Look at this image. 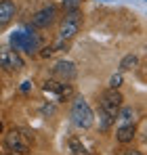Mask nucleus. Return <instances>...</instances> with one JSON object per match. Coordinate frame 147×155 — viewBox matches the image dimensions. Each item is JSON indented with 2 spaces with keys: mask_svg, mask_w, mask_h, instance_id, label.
Wrapping results in <instances>:
<instances>
[{
  "mask_svg": "<svg viewBox=\"0 0 147 155\" xmlns=\"http://www.w3.org/2000/svg\"><path fill=\"white\" fill-rule=\"evenodd\" d=\"M11 48L17 52L34 54L36 51H40V38L29 27H21V29H17V31L11 34Z\"/></svg>",
  "mask_w": 147,
  "mask_h": 155,
  "instance_id": "f257e3e1",
  "label": "nucleus"
},
{
  "mask_svg": "<svg viewBox=\"0 0 147 155\" xmlns=\"http://www.w3.org/2000/svg\"><path fill=\"white\" fill-rule=\"evenodd\" d=\"M70 117H72L74 126L80 128V130H88V128L95 126V113H93L91 105L86 103L84 97H76V99H74Z\"/></svg>",
  "mask_w": 147,
  "mask_h": 155,
  "instance_id": "f03ea898",
  "label": "nucleus"
},
{
  "mask_svg": "<svg viewBox=\"0 0 147 155\" xmlns=\"http://www.w3.org/2000/svg\"><path fill=\"white\" fill-rule=\"evenodd\" d=\"M80 27H82V13H80V8L78 11H67L63 21H61V25H59V40L70 42L80 31Z\"/></svg>",
  "mask_w": 147,
  "mask_h": 155,
  "instance_id": "7ed1b4c3",
  "label": "nucleus"
},
{
  "mask_svg": "<svg viewBox=\"0 0 147 155\" xmlns=\"http://www.w3.org/2000/svg\"><path fill=\"white\" fill-rule=\"evenodd\" d=\"M124 103V97L120 94V90L118 88H107L105 92H103V97H101V107L99 109H103L105 113H109V115H118V111H120V107Z\"/></svg>",
  "mask_w": 147,
  "mask_h": 155,
  "instance_id": "20e7f679",
  "label": "nucleus"
},
{
  "mask_svg": "<svg viewBox=\"0 0 147 155\" xmlns=\"http://www.w3.org/2000/svg\"><path fill=\"white\" fill-rule=\"evenodd\" d=\"M0 67L4 71H21L23 69V59L11 46H0Z\"/></svg>",
  "mask_w": 147,
  "mask_h": 155,
  "instance_id": "39448f33",
  "label": "nucleus"
},
{
  "mask_svg": "<svg viewBox=\"0 0 147 155\" xmlns=\"http://www.w3.org/2000/svg\"><path fill=\"white\" fill-rule=\"evenodd\" d=\"M4 147L13 153H21V155L29 151V143L25 140V134H21V130H15V128L4 134Z\"/></svg>",
  "mask_w": 147,
  "mask_h": 155,
  "instance_id": "423d86ee",
  "label": "nucleus"
},
{
  "mask_svg": "<svg viewBox=\"0 0 147 155\" xmlns=\"http://www.w3.org/2000/svg\"><path fill=\"white\" fill-rule=\"evenodd\" d=\"M42 90H44V94H49L50 99H55V101L70 99V97L74 94L72 86H70L67 82H55V80H49V82H44Z\"/></svg>",
  "mask_w": 147,
  "mask_h": 155,
  "instance_id": "0eeeda50",
  "label": "nucleus"
},
{
  "mask_svg": "<svg viewBox=\"0 0 147 155\" xmlns=\"http://www.w3.org/2000/svg\"><path fill=\"white\" fill-rule=\"evenodd\" d=\"M55 19H57V8L49 4V6H44V8H40L38 13H34V17H32V23L34 27H38V29H46L55 23Z\"/></svg>",
  "mask_w": 147,
  "mask_h": 155,
  "instance_id": "6e6552de",
  "label": "nucleus"
},
{
  "mask_svg": "<svg viewBox=\"0 0 147 155\" xmlns=\"http://www.w3.org/2000/svg\"><path fill=\"white\" fill-rule=\"evenodd\" d=\"M53 76L57 78L59 82H72L74 78L78 76L76 63H72V61H65V59L57 61V63H55V67H53Z\"/></svg>",
  "mask_w": 147,
  "mask_h": 155,
  "instance_id": "1a4fd4ad",
  "label": "nucleus"
},
{
  "mask_svg": "<svg viewBox=\"0 0 147 155\" xmlns=\"http://www.w3.org/2000/svg\"><path fill=\"white\" fill-rule=\"evenodd\" d=\"M17 15V4L13 0H2L0 2V27H6Z\"/></svg>",
  "mask_w": 147,
  "mask_h": 155,
  "instance_id": "9d476101",
  "label": "nucleus"
},
{
  "mask_svg": "<svg viewBox=\"0 0 147 155\" xmlns=\"http://www.w3.org/2000/svg\"><path fill=\"white\" fill-rule=\"evenodd\" d=\"M135 134H137V126H135V124H128V126H118V130H116V138H118V143H122V145L132 143Z\"/></svg>",
  "mask_w": 147,
  "mask_h": 155,
  "instance_id": "9b49d317",
  "label": "nucleus"
},
{
  "mask_svg": "<svg viewBox=\"0 0 147 155\" xmlns=\"http://www.w3.org/2000/svg\"><path fill=\"white\" fill-rule=\"evenodd\" d=\"M116 117H118V126H128V124H135L137 113H135L132 107H120V111H118Z\"/></svg>",
  "mask_w": 147,
  "mask_h": 155,
  "instance_id": "f8f14e48",
  "label": "nucleus"
},
{
  "mask_svg": "<svg viewBox=\"0 0 147 155\" xmlns=\"http://www.w3.org/2000/svg\"><path fill=\"white\" fill-rule=\"evenodd\" d=\"M114 122H116L114 115H109V113H105L103 109H99V130H101V132H109L111 126H114Z\"/></svg>",
  "mask_w": 147,
  "mask_h": 155,
  "instance_id": "ddd939ff",
  "label": "nucleus"
},
{
  "mask_svg": "<svg viewBox=\"0 0 147 155\" xmlns=\"http://www.w3.org/2000/svg\"><path fill=\"white\" fill-rule=\"evenodd\" d=\"M70 151H72V155H91V151L86 149V145L78 136L70 138Z\"/></svg>",
  "mask_w": 147,
  "mask_h": 155,
  "instance_id": "4468645a",
  "label": "nucleus"
},
{
  "mask_svg": "<svg viewBox=\"0 0 147 155\" xmlns=\"http://www.w3.org/2000/svg\"><path fill=\"white\" fill-rule=\"evenodd\" d=\"M137 63H139V57L137 54H126L122 57V61H120V71H130V69H135L137 67Z\"/></svg>",
  "mask_w": 147,
  "mask_h": 155,
  "instance_id": "2eb2a0df",
  "label": "nucleus"
},
{
  "mask_svg": "<svg viewBox=\"0 0 147 155\" xmlns=\"http://www.w3.org/2000/svg\"><path fill=\"white\" fill-rule=\"evenodd\" d=\"M82 2H84V0H61L65 13H67V11H78V8L82 6Z\"/></svg>",
  "mask_w": 147,
  "mask_h": 155,
  "instance_id": "dca6fc26",
  "label": "nucleus"
},
{
  "mask_svg": "<svg viewBox=\"0 0 147 155\" xmlns=\"http://www.w3.org/2000/svg\"><path fill=\"white\" fill-rule=\"evenodd\" d=\"M120 86H122V71L109 78V88H120Z\"/></svg>",
  "mask_w": 147,
  "mask_h": 155,
  "instance_id": "f3484780",
  "label": "nucleus"
},
{
  "mask_svg": "<svg viewBox=\"0 0 147 155\" xmlns=\"http://www.w3.org/2000/svg\"><path fill=\"white\" fill-rule=\"evenodd\" d=\"M118 155H143L141 151H137V149H120V153Z\"/></svg>",
  "mask_w": 147,
  "mask_h": 155,
  "instance_id": "a211bd4d",
  "label": "nucleus"
},
{
  "mask_svg": "<svg viewBox=\"0 0 147 155\" xmlns=\"http://www.w3.org/2000/svg\"><path fill=\"white\" fill-rule=\"evenodd\" d=\"M40 54H42V57H50V54H53V48H42V52H40Z\"/></svg>",
  "mask_w": 147,
  "mask_h": 155,
  "instance_id": "6ab92c4d",
  "label": "nucleus"
},
{
  "mask_svg": "<svg viewBox=\"0 0 147 155\" xmlns=\"http://www.w3.org/2000/svg\"><path fill=\"white\" fill-rule=\"evenodd\" d=\"M21 90H23V92H25V90H29V82H23V86H21Z\"/></svg>",
  "mask_w": 147,
  "mask_h": 155,
  "instance_id": "aec40b11",
  "label": "nucleus"
},
{
  "mask_svg": "<svg viewBox=\"0 0 147 155\" xmlns=\"http://www.w3.org/2000/svg\"><path fill=\"white\" fill-rule=\"evenodd\" d=\"M2 128H4V126H2V120H0V132H2Z\"/></svg>",
  "mask_w": 147,
  "mask_h": 155,
  "instance_id": "412c9836",
  "label": "nucleus"
},
{
  "mask_svg": "<svg viewBox=\"0 0 147 155\" xmlns=\"http://www.w3.org/2000/svg\"><path fill=\"white\" fill-rule=\"evenodd\" d=\"M9 155H21V153H13V151H11V153H9Z\"/></svg>",
  "mask_w": 147,
  "mask_h": 155,
  "instance_id": "4be33fe9",
  "label": "nucleus"
}]
</instances>
